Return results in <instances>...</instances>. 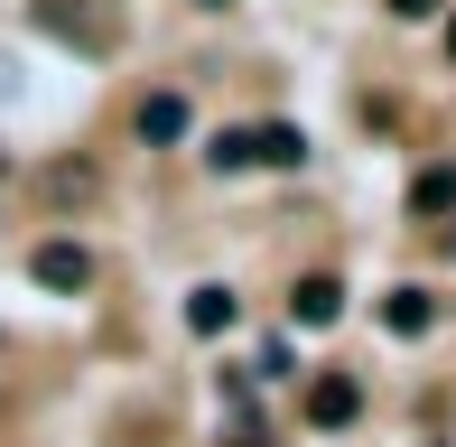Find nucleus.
Listing matches in <instances>:
<instances>
[{"instance_id": "obj_3", "label": "nucleus", "mask_w": 456, "mask_h": 447, "mask_svg": "<svg viewBox=\"0 0 456 447\" xmlns=\"http://www.w3.org/2000/svg\"><path fill=\"white\" fill-rule=\"evenodd\" d=\"M363 419V382L354 373H317L307 382V429H354Z\"/></svg>"}, {"instance_id": "obj_11", "label": "nucleus", "mask_w": 456, "mask_h": 447, "mask_svg": "<svg viewBox=\"0 0 456 447\" xmlns=\"http://www.w3.org/2000/svg\"><path fill=\"white\" fill-rule=\"evenodd\" d=\"M47 196H56V206H75V196H94V168H85V158H66V168H47Z\"/></svg>"}, {"instance_id": "obj_9", "label": "nucleus", "mask_w": 456, "mask_h": 447, "mask_svg": "<svg viewBox=\"0 0 456 447\" xmlns=\"http://www.w3.org/2000/svg\"><path fill=\"white\" fill-rule=\"evenodd\" d=\"M382 327H391V336H428V327H438L428 289H391V298H382Z\"/></svg>"}, {"instance_id": "obj_14", "label": "nucleus", "mask_w": 456, "mask_h": 447, "mask_svg": "<svg viewBox=\"0 0 456 447\" xmlns=\"http://www.w3.org/2000/svg\"><path fill=\"white\" fill-rule=\"evenodd\" d=\"M447 56H456V19H447Z\"/></svg>"}, {"instance_id": "obj_10", "label": "nucleus", "mask_w": 456, "mask_h": 447, "mask_svg": "<svg viewBox=\"0 0 456 447\" xmlns=\"http://www.w3.org/2000/svg\"><path fill=\"white\" fill-rule=\"evenodd\" d=\"M205 168H224V177L252 168V131H215V140H205Z\"/></svg>"}, {"instance_id": "obj_6", "label": "nucleus", "mask_w": 456, "mask_h": 447, "mask_svg": "<svg viewBox=\"0 0 456 447\" xmlns=\"http://www.w3.org/2000/svg\"><path fill=\"white\" fill-rule=\"evenodd\" d=\"M131 131H140V140H186V93H140Z\"/></svg>"}, {"instance_id": "obj_12", "label": "nucleus", "mask_w": 456, "mask_h": 447, "mask_svg": "<svg viewBox=\"0 0 456 447\" xmlns=\"http://www.w3.org/2000/svg\"><path fill=\"white\" fill-rule=\"evenodd\" d=\"M382 10H391V19H438L447 0H382Z\"/></svg>"}, {"instance_id": "obj_4", "label": "nucleus", "mask_w": 456, "mask_h": 447, "mask_svg": "<svg viewBox=\"0 0 456 447\" xmlns=\"http://www.w3.org/2000/svg\"><path fill=\"white\" fill-rule=\"evenodd\" d=\"M289 317H298V327H336V317H345V289H336V280H298V289H289Z\"/></svg>"}, {"instance_id": "obj_8", "label": "nucleus", "mask_w": 456, "mask_h": 447, "mask_svg": "<svg viewBox=\"0 0 456 447\" xmlns=\"http://www.w3.org/2000/svg\"><path fill=\"white\" fill-rule=\"evenodd\" d=\"M410 215H456V158H438V168L410 177Z\"/></svg>"}, {"instance_id": "obj_1", "label": "nucleus", "mask_w": 456, "mask_h": 447, "mask_svg": "<svg viewBox=\"0 0 456 447\" xmlns=\"http://www.w3.org/2000/svg\"><path fill=\"white\" fill-rule=\"evenodd\" d=\"M37 28L66 37V47H85V56L121 47V10H112V0H37Z\"/></svg>"}, {"instance_id": "obj_13", "label": "nucleus", "mask_w": 456, "mask_h": 447, "mask_svg": "<svg viewBox=\"0 0 456 447\" xmlns=\"http://www.w3.org/2000/svg\"><path fill=\"white\" fill-rule=\"evenodd\" d=\"M196 10H233V0H196Z\"/></svg>"}, {"instance_id": "obj_2", "label": "nucleus", "mask_w": 456, "mask_h": 447, "mask_svg": "<svg viewBox=\"0 0 456 447\" xmlns=\"http://www.w3.org/2000/svg\"><path fill=\"white\" fill-rule=\"evenodd\" d=\"M28 280H37V289H56V298H85V289H94V252L56 233V242H37V252H28Z\"/></svg>"}, {"instance_id": "obj_7", "label": "nucleus", "mask_w": 456, "mask_h": 447, "mask_svg": "<svg viewBox=\"0 0 456 447\" xmlns=\"http://www.w3.org/2000/svg\"><path fill=\"white\" fill-rule=\"evenodd\" d=\"M233 289H224V280H205V289H186V327H196V336H224V327H233Z\"/></svg>"}, {"instance_id": "obj_15", "label": "nucleus", "mask_w": 456, "mask_h": 447, "mask_svg": "<svg viewBox=\"0 0 456 447\" xmlns=\"http://www.w3.org/2000/svg\"><path fill=\"white\" fill-rule=\"evenodd\" d=\"M0 177H10V150H0Z\"/></svg>"}, {"instance_id": "obj_5", "label": "nucleus", "mask_w": 456, "mask_h": 447, "mask_svg": "<svg viewBox=\"0 0 456 447\" xmlns=\"http://www.w3.org/2000/svg\"><path fill=\"white\" fill-rule=\"evenodd\" d=\"M252 158H261V168H307V131H298V121H261Z\"/></svg>"}]
</instances>
